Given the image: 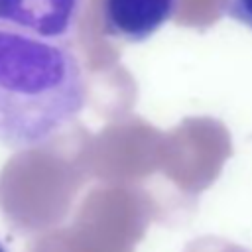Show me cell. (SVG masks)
<instances>
[{
  "instance_id": "6da1fadb",
  "label": "cell",
  "mask_w": 252,
  "mask_h": 252,
  "mask_svg": "<svg viewBox=\"0 0 252 252\" xmlns=\"http://www.w3.org/2000/svg\"><path fill=\"white\" fill-rule=\"evenodd\" d=\"M85 77L69 43L0 30V144L49 142L85 106Z\"/></svg>"
},
{
  "instance_id": "277c9868",
  "label": "cell",
  "mask_w": 252,
  "mask_h": 252,
  "mask_svg": "<svg viewBox=\"0 0 252 252\" xmlns=\"http://www.w3.org/2000/svg\"><path fill=\"white\" fill-rule=\"evenodd\" d=\"M220 12L252 30V0H220Z\"/></svg>"
},
{
  "instance_id": "5b68a950",
  "label": "cell",
  "mask_w": 252,
  "mask_h": 252,
  "mask_svg": "<svg viewBox=\"0 0 252 252\" xmlns=\"http://www.w3.org/2000/svg\"><path fill=\"white\" fill-rule=\"evenodd\" d=\"M0 252H10V250H8V246H6L2 240H0Z\"/></svg>"
},
{
  "instance_id": "7a4b0ae2",
  "label": "cell",
  "mask_w": 252,
  "mask_h": 252,
  "mask_svg": "<svg viewBox=\"0 0 252 252\" xmlns=\"http://www.w3.org/2000/svg\"><path fill=\"white\" fill-rule=\"evenodd\" d=\"M83 14V0H0V30L69 43Z\"/></svg>"
},
{
  "instance_id": "3957f363",
  "label": "cell",
  "mask_w": 252,
  "mask_h": 252,
  "mask_svg": "<svg viewBox=\"0 0 252 252\" xmlns=\"http://www.w3.org/2000/svg\"><path fill=\"white\" fill-rule=\"evenodd\" d=\"M179 0H102V32L126 43H142L163 28L175 14Z\"/></svg>"
}]
</instances>
